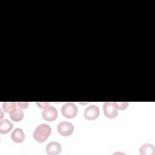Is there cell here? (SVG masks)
I'll use <instances>...</instances> for the list:
<instances>
[{"label":"cell","mask_w":155,"mask_h":155,"mask_svg":"<svg viewBox=\"0 0 155 155\" xmlns=\"http://www.w3.org/2000/svg\"><path fill=\"white\" fill-rule=\"evenodd\" d=\"M51 133L50 125L42 124L37 127L33 133V137L38 142H44L49 137Z\"/></svg>","instance_id":"6da1fadb"},{"label":"cell","mask_w":155,"mask_h":155,"mask_svg":"<svg viewBox=\"0 0 155 155\" xmlns=\"http://www.w3.org/2000/svg\"><path fill=\"white\" fill-rule=\"evenodd\" d=\"M61 113L66 118H74L78 114V108L74 104L68 102L62 106Z\"/></svg>","instance_id":"7a4b0ae2"},{"label":"cell","mask_w":155,"mask_h":155,"mask_svg":"<svg viewBox=\"0 0 155 155\" xmlns=\"http://www.w3.org/2000/svg\"><path fill=\"white\" fill-rule=\"evenodd\" d=\"M58 133L63 136H69L74 131L73 125L68 122H61L57 127Z\"/></svg>","instance_id":"3957f363"},{"label":"cell","mask_w":155,"mask_h":155,"mask_svg":"<svg viewBox=\"0 0 155 155\" xmlns=\"http://www.w3.org/2000/svg\"><path fill=\"white\" fill-rule=\"evenodd\" d=\"M42 116L45 120L48 122H52L57 118L58 111L54 107L49 105L45 108L43 109L42 112Z\"/></svg>","instance_id":"277c9868"},{"label":"cell","mask_w":155,"mask_h":155,"mask_svg":"<svg viewBox=\"0 0 155 155\" xmlns=\"http://www.w3.org/2000/svg\"><path fill=\"white\" fill-rule=\"evenodd\" d=\"M103 110L105 117L109 119H114L118 114V110L114 102H105L103 105Z\"/></svg>","instance_id":"5b68a950"},{"label":"cell","mask_w":155,"mask_h":155,"mask_svg":"<svg viewBox=\"0 0 155 155\" xmlns=\"http://www.w3.org/2000/svg\"><path fill=\"white\" fill-rule=\"evenodd\" d=\"M99 108L95 105L87 107L84 111V117L87 120H93L97 119L99 116Z\"/></svg>","instance_id":"8992f818"},{"label":"cell","mask_w":155,"mask_h":155,"mask_svg":"<svg viewBox=\"0 0 155 155\" xmlns=\"http://www.w3.org/2000/svg\"><path fill=\"white\" fill-rule=\"evenodd\" d=\"M62 147L58 142H51L46 147V151L50 155H56L60 153Z\"/></svg>","instance_id":"52a82bcc"},{"label":"cell","mask_w":155,"mask_h":155,"mask_svg":"<svg viewBox=\"0 0 155 155\" xmlns=\"http://www.w3.org/2000/svg\"><path fill=\"white\" fill-rule=\"evenodd\" d=\"M11 139L15 143H21L25 140V136L21 128H17L11 134Z\"/></svg>","instance_id":"ba28073f"},{"label":"cell","mask_w":155,"mask_h":155,"mask_svg":"<svg viewBox=\"0 0 155 155\" xmlns=\"http://www.w3.org/2000/svg\"><path fill=\"white\" fill-rule=\"evenodd\" d=\"M13 124L8 119L2 120L0 122V133L1 134H7L13 128Z\"/></svg>","instance_id":"9c48e42d"},{"label":"cell","mask_w":155,"mask_h":155,"mask_svg":"<svg viewBox=\"0 0 155 155\" xmlns=\"http://www.w3.org/2000/svg\"><path fill=\"white\" fill-rule=\"evenodd\" d=\"M154 150V147L152 144L144 143L140 147L139 152L142 155H154L155 154Z\"/></svg>","instance_id":"30bf717a"},{"label":"cell","mask_w":155,"mask_h":155,"mask_svg":"<svg viewBox=\"0 0 155 155\" xmlns=\"http://www.w3.org/2000/svg\"><path fill=\"white\" fill-rule=\"evenodd\" d=\"M10 119L15 122H19L24 117V113L20 109L15 108L10 113Z\"/></svg>","instance_id":"8fae6325"},{"label":"cell","mask_w":155,"mask_h":155,"mask_svg":"<svg viewBox=\"0 0 155 155\" xmlns=\"http://www.w3.org/2000/svg\"><path fill=\"white\" fill-rule=\"evenodd\" d=\"M17 104L15 102H5L2 104V109L5 113H10L14 109L16 108Z\"/></svg>","instance_id":"7c38bea8"},{"label":"cell","mask_w":155,"mask_h":155,"mask_svg":"<svg viewBox=\"0 0 155 155\" xmlns=\"http://www.w3.org/2000/svg\"><path fill=\"white\" fill-rule=\"evenodd\" d=\"M116 109L118 110H123L127 108L128 105V102H114Z\"/></svg>","instance_id":"4fadbf2b"},{"label":"cell","mask_w":155,"mask_h":155,"mask_svg":"<svg viewBox=\"0 0 155 155\" xmlns=\"http://www.w3.org/2000/svg\"><path fill=\"white\" fill-rule=\"evenodd\" d=\"M36 104L38 105L39 108L42 109L45 108L47 107H48L50 105L48 102H39V103H36Z\"/></svg>","instance_id":"5bb4252c"},{"label":"cell","mask_w":155,"mask_h":155,"mask_svg":"<svg viewBox=\"0 0 155 155\" xmlns=\"http://www.w3.org/2000/svg\"><path fill=\"white\" fill-rule=\"evenodd\" d=\"M29 103L28 102H18V105L19 108L22 109H25L28 107Z\"/></svg>","instance_id":"9a60e30c"}]
</instances>
